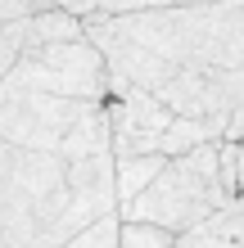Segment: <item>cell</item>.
I'll list each match as a JSON object with an SVG mask.
<instances>
[{"mask_svg":"<svg viewBox=\"0 0 244 248\" xmlns=\"http://www.w3.org/2000/svg\"><path fill=\"white\" fill-rule=\"evenodd\" d=\"M14 63H18V32L14 27H0V81L14 72Z\"/></svg>","mask_w":244,"mask_h":248,"instance_id":"obj_12","label":"cell"},{"mask_svg":"<svg viewBox=\"0 0 244 248\" xmlns=\"http://www.w3.org/2000/svg\"><path fill=\"white\" fill-rule=\"evenodd\" d=\"M172 163V158L163 154H145V158H113V171H118V203L127 208L131 199H140L145 189L163 176V167ZM118 208V212H122Z\"/></svg>","mask_w":244,"mask_h":248,"instance_id":"obj_7","label":"cell"},{"mask_svg":"<svg viewBox=\"0 0 244 248\" xmlns=\"http://www.w3.org/2000/svg\"><path fill=\"white\" fill-rule=\"evenodd\" d=\"M226 5H244V0H226Z\"/></svg>","mask_w":244,"mask_h":248,"instance_id":"obj_14","label":"cell"},{"mask_svg":"<svg viewBox=\"0 0 244 248\" xmlns=\"http://www.w3.org/2000/svg\"><path fill=\"white\" fill-rule=\"evenodd\" d=\"M5 81L27 86V91H46V95H64V99H81V104H109V59L99 54L91 36L41 50V54H23Z\"/></svg>","mask_w":244,"mask_h":248,"instance_id":"obj_4","label":"cell"},{"mask_svg":"<svg viewBox=\"0 0 244 248\" xmlns=\"http://www.w3.org/2000/svg\"><path fill=\"white\" fill-rule=\"evenodd\" d=\"M54 5H59L64 14H73V18L86 23V18H95V14L104 9V0H54Z\"/></svg>","mask_w":244,"mask_h":248,"instance_id":"obj_13","label":"cell"},{"mask_svg":"<svg viewBox=\"0 0 244 248\" xmlns=\"http://www.w3.org/2000/svg\"><path fill=\"white\" fill-rule=\"evenodd\" d=\"M118 244H122V217H104L91 230H81L68 248H118Z\"/></svg>","mask_w":244,"mask_h":248,"instance_id":"obj_9","label":"cell"},{"mask_svg":"<svg viewBox=\"0 0 244 248\" xmlns=\"http://www.w3.org/2000/svg\"><path fill=\"white\" fill-rule=\"evenodd\" d=\"M226 144L235 149V167H240V208H244V108L231 118V131H226Z\"/></svg>","mask_w":244,"mask_h":248,"instance_id":"obj_11","label":"cell"},{"mask_svg":"<svg viewBox=\"0 0 244 248\" xmlns=\"http://www.w3.org/2000/svg\"><path fill=\"white\" fill-rule=\"evenodd\" d=\"M177 248H244V208H231L204 221L199 230L177 235Z\"/></svg>","mask_w":244,"mask_h":248,"instance_id":"obj_6","label":"cell"},{"mask_svg":"<svg viewBox=\"0 0 244 248\" xmlns=\"http://www.w3.org/2000/svg\"><path fill=\"white\" fill-rule=\"evenodd\" d=\"M46 9H54V0H0V27H14V23L46 14Z\"/></svg>","mask_w":244,"mask_h":248,"instance_id":"obj_10","label":"cell"},{"mask_svg":"<svg viewBox=\"0 0 244 248\" xmlns=\"http://www.w3.org/2000/svg\"><path fill=\"white\" fill-rule=\"evenodd\" d=\"M14 32H18V59H23V54H41V50L68 46V41H86V23L54 5L46 14H32V18L14 23Z\"/></svg>","mask_w":244,"mask_h":248,"instance_id":"obj_5","label":"cell"},{"mask_svg":"<svg viewBox=\"0 0 244 248\" xmlns=\"http://www.w3.org/2000/svg\"><path fill=\"white\" fill-rule=\"evenodd\" d=\"M118 208L113 154L68 163L0 144V248H68Z\"/></svg>","mask_w":244,"mask_h":248,"instance_id":"obj_1","label":"cell"},{"mask_svg":"<svg viewBox=\"0 0 244 248\" xmlns=\"http://www.w3.org/2000/svg\"><path fill=\"white\" fill-rule=\"evenodd\" d=\"M185 5H212V0H104L99 18H122V14H149V9H185Z\"/></svg>","mask_w":244,"mask_h":248,"instance_id":"obj_8","label":"cell"},{"mask_svg":"<svg viewBox=\"0 0 244 248\" xmlns=\"http://www.w3.org/2000/svg\"><path fill=\"white\" fill-rule=\"evenodd\" d=\"M240 208L235 189L226 185L222 171V140L204 144V149L172 158L163 167V176L154 181L140 199H131L118 212L122 221H140V226H159L172 235H185V230H199L212 217Z\"/></svg>","mask_w":244,"mask_h":248,"instance_id":"obj_2","label":"cell"},{"mask_svg":"<svg viewBox=\"0 0 244 248\" xmlns=\"http://www.w3.org/2000/svg\"><path fill=\"white\" fill-rule=\"evenodd\" d=\"M99 104H81V99L27 91V86L0 81V144L14 149H36V154H68L73 136L86 126Z\"/></svg>","mask_w":244,"mask_h":248,"instance_id":"obj_3","label":"cell"}]
</instances>
